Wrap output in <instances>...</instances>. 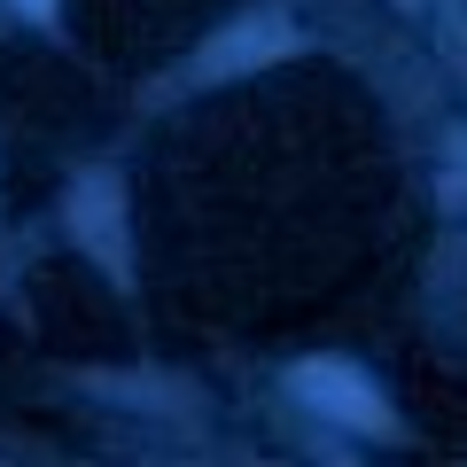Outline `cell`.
<instances>
[{"label": "cell", "instance_id": "2", "mask_svg": "<svg viewBox=\"0 0 467 467\" xmlns=\"http://www.w3.org/2000/svg\"><path fill=\"white\" fill-rule=\"evenodd\" d=\"M70 234H78L117 281L133 273V265H125V195H117L109 171H86V180H78V195H70Z\"/></svg>", "mask_w": 467, "mask_h": 467}, {"label": "cell", "instance_id": "3", "mask_svg": "<svg viewBox=\"0 0 467 467\" xmlns=\"http://www.w3.org/2000/svg\"><path fill=\"white\" fill-rule=\"evenodd\" d=\"M288 47H296V32H288L281 16H250V24H234L218 47H202L195 78H242V70H257V63H281Z\"/></svg>", "mask_w": 467, "mask_h": 467}, {"label": "cell", "instance_id": "4", "mask_svg": "<svg viewBox=\"0 0 467 467\" xmlns=\"http://www.w3.org/2000/svg\"><path fill=\"white\" fill-rule=\"evenodd\" d=\"M16 8L24 16H55V0H16Z\"/></svg>", "mask_w": 467, "mask_h": 467}, {"label": "cell", "instance_id": "5", "mask_svg": "<svg viewBox=\"0 0 467 467\" xmlns=\"http://www.w3.org/2000/svg\"><path fill=\"white\" fill-rule=\"evenodd\" d=\"M405 8H413V0H405Z\"/></svg>", "mask_w": 467, "mask_h": 467}, {"label": "cell", "instance_id": "1", "mask_svg": "<svg viewBox=\"0 0 467 467\" xmlns=\"http://www.w3.org/2000/svg\"><path fill=\"white\" fill-rule=\"evenodd\" d=\"M296 389L319 405V413L350 420V429H367V436H389V429H398V420H389V405L374 398L350 367H335V358H304V367H296Z\"/></svg>", "mask_w": 467, "mask_h": 467}]
</instances>
